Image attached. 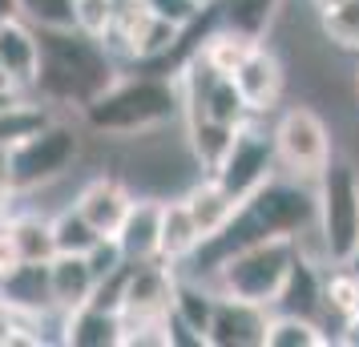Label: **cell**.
<instances>
[{
    "mask_svg": "<svg viewBox=\"0 0 359 347\" xmlns=\"http://www.w3.org/2000/svg\"><path fill=\"white\" fill-rule=\"evenodd\" d=\"M178 125H182V142H186V149H190V158H194V165L202 174L218 170L222 154L234 142V130H238V125H222V121H210L202 114H182Z\"/></svg>",
    "mask_w": 359,
    "mask_h": 347,
    "instance_id": "20",
    "label": "cell"
},
{
    "mask_svg": "<svg viewBox=\"0 0 359 347\" xmlns=\"http://www.w3.org/2000/svg\"><path fill=\"white\" fill-rule=\"evenodd\" d=\"M355 93H359V69H355Z\"/></svg>",
    "mask_w": 359,
    "mask_h": 347,
    "instance_id": "41",
    "label": "cell"
},
{
    "mask_svg": "<svg viewBox=\"0 0 359 347\" xmlns=\"http://www.w3.org/2000/svg\"><path fill=\"white\" fill-rule=\"evenodd\" d=\"M294 254H299L294 238L266 234V238H255V243L238 247L234 254H226L206 275V283L218 295H234V299H246V303H259V307H271L275 295L283 291L287 275H291Z\"/></svg>",
    "mask_w": 359,
    "mask_h": 347,
    "instance_id": "4",
    "label": "cell"
},
{
    "mask_svg": "<svg viewBox=\"0 0 359 347\" xmlns=\"http://www.w3.org/2000/svg\"><path fill=\"white\" fill-rule=\"evenodd\" d=\"M17 17V0H0V20Z\"/></svg>",
    "mask_w": 359,
    "mask_h": 347,
    "instance_id": "36",
    "label": "cell"
},
{
    "mask_svg": "<svg viewBox=\"0 0 359 347\" xmlns=\"http://www.w3.org/2000/svg\"><path fill=\"white\" fill-rule=\"evenodd\" d=\"M331 335L319 319L307 315H287L271 311L266 315V331H262V347H327Z\"/></svg>",
    "mask_w": 359,
    "mask_h": 347,
    "instance_id": "24",
    "label": "cell"
},
{
    "mask_svg": "<svg viewBox=\"0 0 359 347\" xmlns=\"http://www.w3.org/2000/svg\"><path fill=\"white\" fill-rule=\"evenodd\" d=\"M158 231H162V198L133 194L114 238L130 263H149V259H158Z\"/></svg>",
    "mask_w": 359,
    "mask_h": 347,
    "instance_id": "16",
    "label": "cell"
},
{
    "mask_svg": "<svg viewBox=\"0 0 359 347\" xmlns=\"http://www.w3.org/2000/svg\"><path fill=\"white\" fill-rule=\"evenodd\" d=\"M130 202H133V190L121 174H93V178L77 190L73 206L81 210L85 222L97 234H117L121 218L130 210Z\"/></svg>",
    "mask_w": 359,
    "mask_h": 347,
    "instance_id": "14",
    "label": "cell"
},
{
    "mask_svg": "<svg viewBox=\"0 0 359 347\" xmlns=\"http://www.w3.org/2000/svg\"><path fill=\"white\" fill-rule=\"evenodd\" d=\"M250 49H255V41L230 33V29H210L206 41H202V49H198V57H202L210 69H218V73H226L230 77V73L246 61V53Z\"/></svg>",
    "mask_w": 359,
    "mask_h": 347,
    "instance_id": "26",
    "label": "cell"
},
{
    "mask_svg": "<svg viewBox=\"0 0 359 347\" xmlns=\"http://www.w3.org/2000/svg\"><path fill=\"white\" fill-rule=\"evenodd\" d=\"M20 194L13 190V178H8V146H0V215L17 202Z\"/></svg>",
    "mask_w": 359,
    "mask_h": 347,
    "instance_id": "34",
    "label": "cell"
},
{
    "mask_svg": "<svg viewBox=\"0 0 359 347\" xmlns=\"http://www.w3.org/2000/svg\"><path fill=\"white\" fill-rule=\"evenodd\" d=\"M275 174H278V158H275V142H271V125L246 117L234 130V142H230V149L222 154V162H218L210 178H218V186L234 202H246Z\"/></svg>",
    "mask_w": 359,
    "mask_h": 347,
    "instance_id": "7",
    "label": "cell"
},
{
    "mask_svg": "<svg viewBox=\"0 0 359 347\" xmlns=\"http://www.w3.org/2000/svg\"><path fill=\"white\" fill-rule=\"evenodd\" d=\"M0 299L20 315V319H61L53 311V295H49V263H20L13 275L0 279Z\"/></svg>",
    "mask_w": 359,
    "mask_h": 347,
    "instance_id": "15",
    "label": "cell"
},
{
    "mask_svg": "<svg viewBox=\"0 0 359 347\" xmlns=\"http://www.w3.org/2000/svg\"><path fill=\"white\" fill-rule=\"evenodd\" d=\"M36 65H41V41H36V29L25 17L0 20V73H4L8 89L33 97Z\"/></svg>",
    "mask_w": 359,
    "mask_h": 347,
    "instance_id": "12",
    "label": "cell"
},
{
    "mask_svg": "<svg viewBox=\"0 0 359 347\" xmlns=\"http://www.w3.org/2000/svg\"><path fill=\"white\" fill-rule=\"evenodd\" d=\"M174 279L178 271L162 259L149 263H130L117 287V315L121 323H149V319H165L170 303H174Z\"/></svg>",
    "mask_w": 359,
    "mask_h": 347,
    "instance_id": "9",
    "label": "cell"
},
{
    "mask_svg": "<svg viewBox=\"0 0 359 347\" xmlns=\"http://www.w3.org/2000/svg\"><path fill=\"white\" fill-rule=\"evenodd\" d=\"M335 4H343V0H311L315 13H327V8H335Z\"/></svg>",
    "mask_w": 359,
    "mask_h": 347,
    "instance_id": "38",
    "label": "cell"
},
{
    "mask_svg": "<svg viewBox=\"0 0 359 347\" xmlns=\"http://www.w3.org/2000/svg\"><path fill=\"white\" fill-rule=\"evenodd\" d=\"M335 343L359 347V311H351V315H343L339 319V335H335Z\"/></svg>",
    "mask_w": 359,
    "mask_h": 347,
    "instance_id": "35",
    "label": "cell"
},
{
    "mask_svg": "<svg viewBox=\"0 0 359 347\" xmlns=\"http://www.w3.org/2000/svg\"><path fill=\"white\" fill-rule=\"evenodd\" d=\"M0 218L8 222V234H13V243L20 250V263H49L57 254L49 215H41V210H8Z\"/></svg>",
    "mask_w": 359,
    "mask_h": 347,
    "instance_id": "23",
    "label": "cell"
},
{
    "mask_svg": "<svg viewBox=\"0 0 359 347\" xmlns=\"http://www.w3.org/2000/svg\"><path fill=\"white\" fill-rule=\"evenodd\" d=\"M202 243V234H198L194 218L186 210V202L182 194H170L162 198V231H158V259L170 266H182L190 254L198 250Z\"/></svg>",
    "mask_w": 359,
    "mask_h": 347,
    "instance_id": "21",
    "label": "cell"
},
{
    "mask_svg": "<svg viewBox=\"0 0 359 347\" xmlns=\"http://www.w3.org/2000/svg\"><path fill=\"white\" fill-rule=\"evenodd\" d=\"M271 142H275L278 170L291 174V178H303V182H315V174L335 154L331 125L311 105H287L278 114V121L271 125Z\"/></svg>",
    "mask_w": 359,
    "mask_h": 347,
    "instance_id": "6",
    "label": "cell"
},
{
    "mask_svg": "<svg viewBox=\"0 0 359 347\" xmlns=\"http://www.w3.org/2000/svg\"><path fill=\"white\" fill-rule=\"evenodd\" d=\"M41 41V65H36L33 97H41L57 114H81V105L97 97L105 85L121 73L114 49L85 36L81 29H36Z\"/></svg>",
    "mask_w": 359,
    "mask_h": 347,
    "instance_id": "2",
    "label": "cell"
},
{
    "mask_svg": "<svg viewBox=\"0 0 359 347\" xmlns=\"http://www.w3.org/2000/svg\"><path fill=\"white\" fill-rule=\"evenodd\" d=\"M117 17V0H73V29H81L85 36L109 41Z\"/></svg>",
    "mask_w": 359,
    "mask_h": 347,
    "instance_id": "28",
    "label": "cell"
},
{
    "mask_svg": "<svg viewBox=\"0 0 359 347\" xmlns=\"http://www.w3.org/2000/svg\"><path fill=\"white\" fill-rule=\"evenodd\" d=\"M214 303H218V291H214L210 283L178 271V279H174V303H170V347L174 343L206 347Z\"/></svg>",
    "mask_w": 359,
    "mask_h": 347,
    "instance_id": "11",
    "label": "cell"
},
{
    "mask_svg": "<svg viewBox=\"0 0 359 347\" xmlns=\"http://www.w3.org/2000/svg\"><path fill=\"white\" fill-rule=\"evenodd\" d=\"M81 125L101 142H137L182 121L178 77L165 73H117L97 97L81 105Z\"/></svg>",
    "mask_w": 359,
    "mask_h": 347,
    "instance_id": "1",
    "label": "cell"
},
{
    "mask_svg": "<svg viewBox=\"0 0 359 347\" xmlns=\"http://www.w3.org/2000/svg\"><path fill=\"white\" fill-rule=\"evenodd\" d=\"M85 154V125L81 117L53 114L45 125H36L33 133H25L20 142L8 146V178L20 198L49 190V186L65 182L77 170Z\"/></svg>",
    "mask_w": 359,
    "mask_h": 347,
    "instance_id": "3",
    "label": "cell"
},
{
    "mask_svg": "<svg viewBox=\"0 0 359 347\" xmlns=\"http://www.w3.org/2000/svg\"><path fill=\"white\" fill-rule=\"evenodd\" d=\"M17 331H20V315L0 299V347H13L17 343Z\"/></svg>",
    "mask_w": 359,
    "mask_h": 347,
    "instance_id": "33",
    "label": "cell"
},
{
    "mask_svg": "<svg viewBox=\"0 0 359 347\" xmlns=\"http://www.w3.org/2000/svg\"><path fill=\"white\" fill-rule=\"evenodd\" d=\"M230 81L243 93L250 117L275 114L283 93H287V65H283V57L262 41V45H255V49L246 53L243 65L230 73Z\"/></svg>",
    "mask_w": 359,
    "mask_h": 347,
    "instance_id": "10",
    "label": "cell"
},
{
    "mask_svg": "<svg viewBox=\"0 0 359 347\" xmlns=\"http://www.w3.org/2000/svg\"><path fill=\"white\" fill-rule=\"evenodd\" d=\"M214 8H218V29L262 45L283 13V0H214Z\"/></svg>",
    "mask_w": 359,
    "mask_h": 347,
    "instance_id": "22",
    "label": "cell"
},
{
    "mask_svg": "<svg viewBox=\"0 0 359 347\" xmlns=\"http://www.w3.org/2000/svg\"><path fill=\"white\" fill-rule=\"evenodd\" d=\"M57 331H61V343H69V347H117V339H121V315L114 307L97 303V299H89V303L61 315Z\"/></svg>",
    "mask_w": 359,
    "mask_h": 347,
    "instance_id": "17",
    "label": "cell"
},
{
    "mask_svg": "<svg viewBox=\"0 0 359 347\" xmlns=\"http://www.w3.org/2000/svg\"><path fill=\"white\" fill-rule=\"evenodd\" d=\"M49 226H53V247H57V254H85L101 238L73 202L61 206L57 215H49Z\"/></svg>",
    "mask_w": 359,
    "mask_h": 347,
    "instance_id": "25",
    "label": "cell"
},
{
    "mask_svg": "<svg viewBox=\"0 0 359 347\" xmlns=\"http://www.w3.org/2000/svg\"><path fill=\"white\" fill-rule=\"evenodd\" d=\"M323 41H331L343 53H359V0H343L335 8L319 13Z\"/></svg>",
    "mask_w": 359,
    "mask_h": 347,
    "instance_id": "27",
    "label": "cell"
},
{
    "mask_svg": "<svg viewBox=\"0 0 359 347\" xmlns=\"http://www.w3.org/2000/svg\"><path fill=\"white\" fill-rule=\"evenodd\" d=\"M0 89H8V81H4V73H0Z\"/></svg>",
    "mask_w": 359,
    "mask_h": 347,
    "instance_id": "40",
    "label": "cell"
},
{
    "mask_svg": "<svg viewBox=\"0 0 359 347\" xmlns=\"http://www.w3.org/2000/svg\"><path fill=\"white\" fill-rule=\"evenodd\" d=\"M315 226L327 247V263L343 266L359 250V162L331 154L315 174Z\"/></svg>",
    "mask_w": 359,
    "mask_h": 347,
    "instance_id": "5",
    "label": "cell"
},
{
    "mask_svg": "<svg viewBox=\"0 0 359 347\" xmlns=\"http://www.w3.org/2000/svg\"><path fill=\"white\" fill-rule=\"evenodd\" d=\"M17 97H25V93H13V89H0V109H8V105H13Z\"/></svg>",
    "mask_w": 359,
    "mask_h": 347,
    "instance_id": "37",
    "label": "cell"
},
{
    "mask_svg": "<svg viewBox=\"0 0 359 347\" xmlns=\"http://www.w3.org/2000/svg\"><path fill=\"white\" fill-rule=\"evenodd\" d=\"M266 315H271V307H259V303H246V299L234 295H218L210 331H206V347H262Z\"/></svg>",
    "mask_w": 359,
    "mask_h": 347,
    "instance_id": "13",
    "label": "cell"
},
{
    "mask_svg": "<svg viewBox=\"0 0 359 347\" xmlns=\"http://www.w3.org/2000/svg\"><path fill=\"white\" fill-rule=\"evenodd\" d=\"M49 295L53 311L65 315L97 295V279L85 263V254H53L49 259Z\"/></svg>",
    "mask_w": 359,
    "mask_h": 347,
    "instance_id": "19",
    "label": "cell"
},
{
    "mask_svg": "<svg viewBox=\"0 0 359 347\" xmlns=\"http://www.w3.org/2000/svg\"><path fill=\"white\" fill-rule=\"evenodd\" d=\"M182 202H186V210H190V218H194V226L202 238L218 234L234 218V210L243 206V202L230 198L226 190L218 186V178H210V174H198L194 182L182 190Z\"/></svg>",
    "mask_w": 359,
    "mask_h": 347,
    "instance_id": "18",
    "label": "cell"
},
{
    "mask_svg": "<svg viewBox=\"0 0 359 347\" xmlns=\"http://www.w3.org/2000/svg\"><path fill=\"white\" fill-rule=\"evenodd\" d=\"M343 266H347V271H355V275H359V250H355V254H351V259H347Z\"/></svg>",
    "mask_w": 359,
    "mask_h": 347,
    "instance_id": "39",
    "label": "cell"
},
{
    "mask_svg": "<svg viewBox=\"0 0 359 347\" xmlns=\"http://www.w3.org/2000/svg\"><path fill=\"white\" fill-rule=\"evenodd\" d=\"M149 8L158 13V17H165V20H174V25H190V20L206 8V0H146Z\"/></svg>",
    "mask_w": 359,
    "mask_h": 347,
    "instance_id": "31",
    "label": "cell"
},
{
    "mask_svg": "<svg viewBox=\"0 0 359 347\" xmlns=\"http://www.w3.org/2000/svg\"><path fill=\"white\" fill-rule=\"evenodd\" d=\"M85 263H89V271H93V279H97V287H101V283L117 279V275L130 266V259L121 254V247H117L114 234H101L97 243L85 250Z\"/></svg>",
    "mask_w": 359,
    "mask_h": 347,
    "instance_id": "30",
    "label": "cell"
},
{
    "mask_svg": "<svg viewBox=\"0 0 359 347\" xmlns=\"http://www.w3.org/2000/svg\"><path fill=\"white\" fill-rule=\"evenodd\" d=\"M17 266H20V250H17V243H13V234H8V222L0 218V279L13 275Z\"/></svg>",
    "mask_w": 359,
    "mask_h": 347,
    "instance_id": "32",
    "label": "cell"
},
{
    "mask_svg": "<svg viewBox=\"0 0 359 347\" xmlns=\"http://www.w3.org/2000/svg\"><path fill=\"white\" fill-rule=\"evenodd\" d=\"M17 17L33 29H73V0H17Z\"/></svg>",
    "mask_w": 359,
    "mask_h": 347,
    "instance_id": "29",
    "label": "cell"
},
{
    "mask_svg": "<svg viewBox=\"0 0 359 347\" xmlns=\"http://www.w3.org/2000/svg\"><path fill=\"white\" fill-rule=\"evenodd\" d=\"M243 206L255 215V222L266 234L294 238L299 231H307L311 222H315V190H311V182L291 178L283 170H278L275 178H266Z\"/></svg>",
    "mask_w": 359,
    "mask_h": 347,
    "instance_id": "8",
    "label": "cell"
}]
</instances>
